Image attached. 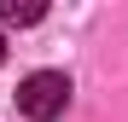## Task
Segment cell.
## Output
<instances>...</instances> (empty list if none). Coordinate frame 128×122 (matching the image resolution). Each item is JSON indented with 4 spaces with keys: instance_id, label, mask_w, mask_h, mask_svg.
I'll use <instances>...</instances> for the list:
<instances>
[{
    "instance_id": "cell-1",
    "label": "cell",
    "mask_w": 128,
    "mask_h": 122,
    "mask_svg": "<svg viewBox=\"0 0 128 122\" xmlns=\"http://www.w3.org/2000/svg\"><path fill=\"white\" fill-rule=\"evenodd\" d=\"M64 105H70V76L64 70H35L18 81V111L29 122H52V116H64Z\"/></svg>"
},
{
    "instance_id": "cell-3",
    "label": "cell",
    "mask_w": 128,
    "mask_h": 122,
    "mask_svg": "<svg viewBox=\"0 0 128 122\" xmlns=\"http://www.w3.org/2000/svg\"><path fill=\"white\" fill-rule=\"evenodd\" d=\"M0 64H6V41H0Z\"/></svg>"
},
{
    "instance_id": "cell-2",
    "label": "cell",
    "mask_w": 128,
    "mask_h": 122,
    "mask_svg": "<svg viewBox=\"0 0 128 122\" xmlns=\"http://www.w3.org/2000/svg\"><path fill=\"white\" fill-rule=\"evenodd\" d=\"M47 17V6L41 0H0V23H18V29H29Z\"/></svg>"
}]
</instances>
